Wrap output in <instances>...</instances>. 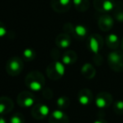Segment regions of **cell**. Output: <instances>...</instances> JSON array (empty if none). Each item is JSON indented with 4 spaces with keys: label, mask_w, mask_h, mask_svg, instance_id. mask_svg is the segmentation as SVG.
<instances>
[{
    "label": "cell",
    "mask_w": 123,
    "mask_h": 123,
    "mask_svg": "<svg viewBox=\"0 0 123 123\" xmlns=\"http://www.w3.org/2000/svg\"><path fill=\"white\" fill-rule=\"evenodd\" d=\"M25 85L32 91H39L44 88L45 79L39 71H31L25 78Z\"/></svg>",
    "instance_id": "obj_1"
},
{
    "label": "cell",
    "mask_w": 123,
    "mask_h": 123,
    "mask_svg": "<svg viewBox=\"0 0 123 123\" xmlns=\"http://www.w3.org/2000/svg\"><path fill=\"white\" fill-rule=\"evenodd\" d=\"M63 29L65 33H67L71 37L79 41L87 39L89 36V29L84 25H74L71 23H66L64 25Z\"/></svg>",
    "instance_id": "obj_2"
},
{
    "label": "cell",
    "mask_w": 123,
    "mask_h": 123,
    "mask_svg": "<svg viewBox=\"0 0 123 123\" xmlns=\"http://www.w3.org/2000/svg\"><path fill=\"white\" fill-rule=\"evenodd\" d=\"M107 62L111 70L117 72L123 71V51H111L107 56Z\"/></svg>",
    "instance_id": "obj_3"
},
{
    "label": "cell",
    "mask_w": 123,
    "mask_h": 123,
    "mask_svg": "<svg viewBox=\"0 0 123 123\" xmlns=\"http://www.w3.org/2000/svg\"><path fill=\"white\" fill-rule=\"evenodd\" d=\"M65 64L62 62L55 61L49 63L46 68L47 77L51 80H59L65 75Z\"/></svg>",
    "instance_id": "obj_4"
},
{
    "label": "cell",
    "mask_w": 123,
    "mask_h": 123,
    "mask_svg": "<svg viewBox=\"0 0 123 123\" xmlns=\"http://www.w3.org/2000/svg\"><path fill=\"white\" fill-rule=\"evenodd\" d=\"M25 67L23 60L18 57H12L6 63V72L9 76L15 77L22 72Z\"/></svg>",
    "instance_id": "obj_5"
},
{
    "label": "cell",
    "mask_w": 123,
    "mask_h": 123,
    "mask_svg": "<svg viewBox=\"0 0 123 123\" xmlns=\"http://www.w3.org/2000/svg\"><path fill=\"white\" fill-rule=\"evenodd\" d=\"M87 48L94 55L99 54L104 45L103 37L100 34H91L87 37Z\"/></svg>",
    "instance_id": "obj_6"
},
{
    "label": "cell",
    "mask_w": 123,
    "mask_h": 123,
    "mask_svg": "<svg viewBox=\"0 0 123 123\" xmlns=\"http://www.w3.org/2000/svg\"><path fill=\"white\" fill-rule=\"evenodd\" d=\"M116 3V0H93V6L100 13L108 14L114 10Z\"/></svg>",
    "instance_id": "obj_7"
},
{
    "label": "cell",
    "mask_w": 123,
    "mask_h": 123,
    "mask_svg": "<svg viewBox=\"0 0 123 123\" xmlns=\"http://www.w3.org/2000/svg\"><path fill=\"white\" fill-rule=\"evenodd\" d=\"M113 103V97L111 94L106 91L98 93L95 99V104L99 109H106Z\"/></svg>",
    "instance_id": "obj_8"
},
{
    "label": "cell",
    "mask_w": 123,
    "mask_h": 123,
    "mask_svg": "<svg viewBox=\"0 0 123 123\" xmlns=\"http://www.w3.org/2000/svg\"><path fill=\"white\" fill-rule=\"evenodd\" d=\"M35 97L29 91H22L17 97V103L24 108H29L34 105Z\"/></svg>",
    "instance_id": "obj_9"
},
{
    "label": "cell",
    "mask_w": 123,
    "mask_h": 123,
    "mask_svg": "<svg viewBox=\"0 0 123 123\" xmlns=\"http://www.w3.org/2000/svg\"><path fill=\"white\" fill-rule=\"evenodd\" d=\"M31 115L36 120H43L49 115V108L44 104H36L31 110Z\"/></svg>",
    "instance_id": "obj_10"
},
{
    "label": "cell",
    "mask_w": 123,
    "mask_h": 123,
    "mask_svg": "<svg viewBox=\"0 0 123 123\" xmlns=\"http://www.w3.org/2000/svg\"><path fill=\"white\" fill-rule=\"evenodd\" d=\"M50 5L56 13L64 14L70 10L72 6V0H51Z\"/></svg>",
    "instance_id": "obj_11"
},
{
    "label": "cell",
    "mask_w": 123,
    "mask_h": 123,
    "mask_svg": "<svg viewBox=\"0 0 123 123\" xmlns=\"http://www.w3.org/2000/svg\"><path fill=\"white\" fill-rule=\"evenodd\" d=\"M115 20L109 14H102V15L98 19V27L100 30L104 32L110 31L113 28Z\"/></svg>",
    "instance_id": "obj_12"
},
{
    "label": "cell",
    "mask_w": 123,
    "mask_h": 123,
    "mask_svg": "<svg viewBox=\"0 0 123 123\" xmlns=\"http://www.w3.org/2000/svg\"><path fill=\"white\" fill-rule=\"evenodd\" d=\"M77 99L79 103L81 105H89L92 103L93 100H94V96H93V93L91 90L87 88L82 89L79 91L77 94Z\"/></svg>",
    "instance_id": "obj_13"
},
{
    "label": "cell",
    "mask_w": 123,
    "mask_h": 123,
    "mask_svg": "<svg viewBox=\"0 0 123 123\" xmlns=\"http://www.w3.org/2000/svg\"><path fill=\"white\" fill-rule=\"evenodd\" d=\"M49 123H70V118L63 110L59 109L49 116Z\"/></svg>",
    "instance_id": "obj_14"
},
{
    "label": "cell",
    "mask_w": 123,
    "mask_h": 123,
    "mask_svg": "<svg viewBox=\"0 0 123 123\" xmlns=\"http://www.w3.org/2000/svg\"><path fill=\"white\" fill-rule=\"evenodd\" d=\"M14 104L12 99L8 96L0 97V115H6L13 110Z\"/></svg>",
    "instance_id": "obj_15"
},
{
    "label": "cell",
    "mask_w": 123,
    "mask_h": 123,
    "mask_svg": "<svg viewBox=\"0 0 123 123\" xmlns=\"http://www.w3.org/2000/svg\"><path fill=\"white\" fill-rule=\"evenodd\" d=\"M55 44L60 49H67L71 45V36L67 33H61L57 36Z\"/></svg>",
    "instance_id": "obj_16"
},
{
    "label": "cell",
    "mask_w": 123,
    "mask_h": 123,
    "mask_svg": "<svg viewBox=\"0 0 123 123\" xmlns=\"http://www.w3.org/2000/svg\"><path fill=\"white\" fill-rule=\"evenodd\" d=\"M105 45L111 50H117L121 46V40L117 34L111 33L105 37Z\"/></svg>",
    "instance_id": "obj_17"
},
{
    "label": "cell",
    "mask_w": 123,
    "mask_h": 123,
    "mask_svg": "<svg viewBox=\"0 0 123 123\" xmlns=\"http://www.w3.org/2000/svg\"><path fill=\"white\" fill-rule=\"evenodd\" d=\"M80 72L82 76L86 79H93L96 74V71L94 66L91 63H88V62H86L81 67Z\"/></svg>",
    "instance_id": "obj_18"
},
{
    "label": "cell",
    "mask_w": 123,
    "mask_h": 123,
    "mask_svg": "<svg viewBox=\"0 0 123 123\" xmlns=\"http://www.w3.org/2000/svg\"><path fill=\"white\" fill-rule=\"evenodd\" d=\"M77 53L73 50H67L61 58V62L65 65H72L77 61Z\"/></svg>",
    "instance_id": "obj_19"
},
{
    "label": "cell",
    "mask_w": 123,
    "mask_h": 123,
    "mask_svg": "<svg viewBox=\"0 0 123 123\" xmlns=\"http://www.w3.org/2000/svg\"><path fill=\"white\" fill-rule=\"evenodd\" d=\"M113 13V18L119 23H123V3L121 1H117Z\"/></svg>",
    "instance_id": "obj_20"
},
{
    "label": "cell",
    "mask_w": 123,
    "mask_h": 123,
    "mask_svg": "<svg viewBox=\"0 0 123 123\" xmlns=\"http://www.w3.org/2000/svg\"><path fill=\"white\" fill-rule=\"evenodd\" d=\"M72 5L77 11L86 12L90 8L89 0H72Z\"/></svg>",
    "instance_id": "obj_21"
},
{
    "label": "cell",
    "mask_w": 123,
    "mask_h": 123,
    "mask_svg": "<svg viewBox=\"0 0 123 123\" xmlns=\"http://www.w3.org/2000/svg\"><path fill=\"white\" fill-rule=\"evenodd\" d=\"M57 106L60 110H65L70 106V100L67 96H60V98L57 99Z\"/></svg>",
    "instance_id": "obj_22"
},
{
    "label": "cell",
    "mask_w": 123,
    "mask_h": 123,
    "mask_svg": "<svg viewBox=\"0 0 123 123\" xmlns=\"http://www.w3.org/2000/svg\"><path fill=\"white\" fill-rule=\"evenodd\" d=\"M35 51H34V49H31V48H27L23 52V57L26 62H30L32 60H34L35 58Z\"/></svg>",
    "instance_id": "obj_23"
},
{
    "label": "cell",
    "mask_w": 123,
    "mask_h": 123,
    "mask_svg": "<svg viewBox=\"0 0 123 123\" xmlns=\"http://www.w3.org/2000/svg\"><path fill=\"white\" fill-rule=\"evenodd\" d=\"M113 110L118 116L123 115V100H118L113 104Z\"/></svg>",
    "instance_id": "obj_24"
},
{
    "label": "cell",
    "mask_w": 123,
    "mask_h": 123,
    "mask_svg": "<svg viewBox=\"0 0 123 123\" xmlns=\"http://www.w3.org/2000/svg\"><path fill=\"white\" fill-rule=\"evenodd\" d=\"M9 123H25V119L23 114L17 112L12 116Z\"/></svg>",
    "instance_id": "obj_25"
},
{
    "label": "cell",
    "mask_w": 123,
    "mask_h": 123,
    "mask_svg": "<svg viewBox=\"0 0 123 123\" xmlns=\"http://www.w3.org/2000/svg\"><path fill=\"white\" fill-rule=\"evenodd\" d=\"M43 95L45 99L47 100H50V99L53 97L54 94H53V91L51 90L49 88H44L43 89Z\"/></svg>",
    "instance_id": "obj_26"
},
{
    "label": "cell",
    "mask_w": 123,
    "mask_h": 123,
    "mask_svg": "<svg viewBox=\"0 0 123 123\" xmlns=\"http://www.w3.org/2000/svg\"><path fill=\"white\" fill-rule=\"evenodd\" d=\"M93 62H94L96 65L100 66V64L102 63V62H103V58H101V56H100V54H96L93 57Z\"/></svg>",
    "instance_id": "obj_27"
},
{
    "label": "cell",
    "mask_w": 123,
    "mask_h": 123,
    "mask_svg": "<svg viewBox=\"0 0 123 123\" xmlns=\"http://www.w3.org/2000/svg\"><path fill=\"white\" fill-rule=\"evenodd\" d=\"M7 30H6V26L3 22L0 21V37H3V36L6 35Z\"/></svg>",
    "instance_id": "obj_28"
},
{
    "label": "cell",
    "mask_w": 123,
    "mask_h": 123,
    "mask_svg": "<svg viewBox=\"0 0 123 123\" xmlns=\"http://www.w3.org/2000/svg\"><path fill=\"white\" fill-rule=\"evenodd\" d=\"M51 56L55 61H57L58 59V57H60V51H59L58 49H53L51 51Z\"/></svg>",
    "instance_id": "obj_29"
},
{
    "label": "cell",
    "mask_w": 123,
    "mask_h": 123,
    "mask_svg": "<svg viewBox=\"0 0 123 123\" xmlns=\"http://www.w3.org/2000/svg\"><path fill=\"white\" fill-rule=\"evenodd\" d=\"M93 123H108V122L103 118H97Z\"/></svg>",
    "instance_id": "obj_30"
},
{
    "label": "cell",
    "mask_w": 123,
    "mask_h": 123,
    "mask_svg": "<svg viewBox=\"0 0 123 123\" xmlns=\"http://www.w3.org/2000/svg\"><path fill=\"white\" fill-rule=\"evenodd\" d=\"M0 123H7V121L3 116H0Z\"/></svg>",
    "instance_id": "obj_31"
},
{
    "label": "cell",
    "mask_w": 123,
    "mask_h": 123,
    "mask_svg": "<svg viewBox=\"0 0 123 123\" xmlns=\"http://www.w3.org/2000/svg\"><path fill=\"white\" fill-rule=\"evenodd\" d=\"M121 48H122V50L123 51V37H122V39L121 40Z\"/></svg>",
    "instance_id": "obj_32"
}]
</instances>
